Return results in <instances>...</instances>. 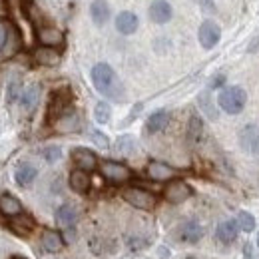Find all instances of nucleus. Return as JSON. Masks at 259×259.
Segmentation results:
<instances>
[{
  "label": "nucleus",
  "mask_w": 259,
  "mask_h": 259,
  "mask_svg": "<svg viewBox=\"0 0 259 259\" xmlns=\"http://www.w3.org/2000/svg\"><path fill=\"white\" fill-rule=\"evenodd\" d=\"M90 184H92V180H90L88 171L76 167V169L70 174V188H72L74 192H78V194H86V192L90 190Z\"/></svg>",
  "instance_id": "obj_18"
},
{
  "label": "nucleus",
  "mask_w": 259,
  "mask_h": 259,
  "mask_svg": "<svg viewBox=\"0 0 259 259\" xmlns=\"http://www.w3.org/2000/svg\"><path fill=\"white\" fill-rule=\"evenodd\" d=\"M10 229H12L16 235L24 237V235H28L34 229V222L30 218H26V215H16V220L10 222Z\"/></svg>",
  "instance_id": "obj_27"
},
{
  "label": "nucleus",
  "mask_w": 259,
  "mask_h": 259,
  "mask_svg": "<svg viewBox=\"0 0 259 259\" xmlns=\"http://www.w3.org/2000/svg\"><path fill=\"white\" fill-rule=\"evenodd\" d=\"M68 104H70V94H68V90H62V92L54 94V96H52V102H50V110H48V116L58 120V118L62 116L64 108H68Z\"/></svg>",
  "instance_id": "obj_23"
},
{
  "label": "nucleus",
  "mask_w": 259,
  "mask_h": 259,
  "mask_svg": "<svg viewBox=\"0 0 259 259\" xmlns=\"http://www.w3.org/2000/svg\"><path fill=\"white\" fill-rule=\"evenodd\" d=\"M197 38H199V44H201L205 50H209V48H213V46L220 42L222 30H220V26H218L215 22L205 20V22H201V26H199V30H197Z\"/></svg>",
  "instance_id": "obj_6"
},
{
  "label": "nucleus",
  "mask_w": 259,
  "mask_h": 259,
  "mask_svg": "<svg viewBox=\"0 0 259 259\" xmlns=\"http://www.w3.org/2000/svg\"><path fill=\"white\" fill-rule=\"evenodd\" d=\"M146 171H148V178L154 180V182H167L176 176V169L163 162H150Z\"/></svg>",
  "instance_id": "obj_9"
},
{
  "label": "nucleus",
  "mask_w": 259,
  "mask_h": 259,
  "mask_svg": "<svg viewBox=\"0 0 259 259\" xmlns=\"http://www.w3.org/2000/svg\"><path fill=\"white\" fill-rule=\"evenodd\" d=\"M90 136H92V140H94V144H96L98 148H102V150H106V148H108V138H106L102 132H98V130H90Z\"/></svg>",
  "instance_id": "obj_34"
},
{
  "label": "nucleus",
  "mask_w": 259,
  "mask_h": 259,
  "mask_svg": "<svg viewBox=\"0 0 259 259\" xmlns=\"http://www.w3.org/2000/svg\"><path fill=\"white\" fill-rule=\"evenodd\" d=\"M237 226L241 231H253L255 229V218L249 213V211H239L237 213Z\"/></svg>",
  "instance_id": "obj_31"
},
{
  "label": "nucleus",
  "mask_w": 259,
  "mask_h": 259,
  "mask_svg": "<svg viewBox=\"0 0 259 259\" xmlns=\"http://www.w3.org/2000/svg\"><path fill=\"white\" fill-rule=\"evenodd\" d=\"M257 247H259V235H257Z\"/></svg>",
  "instance_id": "obj_40"
},
{
  "label": "nucleus",
  "mask_w": 259,
  "mask_h": 259,
  "mask_svg": "<svg viewBox=\"0 0 259 259\" xmlns=\"http://www.w3.org/2000/svg\"><path fill=\"white\" fill-rule=\"evenodd\" d=\"M20 48H22V36H20L18 28L12 22H8L6 24V42H4V46L0 50V54L4 58H12L14 54H18Z\"/></svg>",
  "instance_id": "obj_7"
},
{
  "label": "nucleus",
  "mask_w": 259,
  "mask_h": 259,
  "mask_svg": "<svg viewBox=\"0 0 259 259\" xmlns=\"http://www.w3.org/2000/svg\"><path fill=\"white\" fill-rule=\"evenodd\" d=\"M201 235H203V229L195 220H188L180 226V239L186 243H197L201 239Z\"/></svg>",
  "instance_id": "obj_14"
},
{
  "label": "nucleus",
  "mask_w": 259,
  "mask_h": 259,
  "mask_svg": "<svg viewBox=\"0 0 259 259\" xmlns=\"http://www.w3.org/2000/svg\"><path fill=\"white\" fill-rule=\"evenodd\" d=\"M255 154H257V156H259V146H257V152H255Z\"/></svg>",
  "instance_id": "obj_39"
},
{
  "label": "nucleus",
  "mask_w": 259,
  "mask_h": 259,
  "mask_svg": "<svg viewBox=\"0 0 259 259\" xmlns=\"http://www.w3.org/2000/svg\"><path fill=\"white\" fill-rule=\"evenodd\" d=\"M42 247H44L46 251H50V253H56V251H60V249L64 247V239H62V235H60L58 231H54V229H44V231H42Z\"/></svg>",
  "instance_id": "obj_19"
},
{
  "label": "nucleus",
  "mask_w": 259,
  "mask_h": 259,
  "mask_svg": "<svg viewBox=\"0 0 259 259\" xmlns=\"http://www.w3.org/2000/svg\"><path fill=\"white\" fill-rule=\"evenodd\" d=\"M60 52L52 46H40L34 50V60L40 66H58L60 64Z\"/></svg>",
  "instance_id": "obj_11"
},
{
  "label": "nucleus",
  "mask_w": 259,
  "mask_h": 259,
  "mask_svg": "<svg viewBox=\"0 0 259 259\" xmlns=\"http://www.w3.org/2000/svg\"><path fill=\"white\" fill-rule=\"evenodd\" d=\"M94 118H96L98 124H108L110 118H112V108L108 102H98L96 108H94Z\"/></svg>",
  "instance_id": "obj_30"
},
{
  "label": "nucleus",
  "mask_w": 259,
  "mask_h": 259,
  "mask_svg": "<svg viewBox=\"0 0 259 259\" xmlns=\"http://www.w3.org/2000/svg\"><path fill=\"white\" fill-rule=\"evenodd\" d=\"M92 82L96 86L100 94H104L110 100H124V88L122 82L118 80L116 72L112 70V66L106 62H100L92 68Z\"/></svg>",
  "instance_id": "obj_1"
},
{
  "label": "nucleus",
  "mask_w": 259,
  "mask_h": 259,
  "mask_svg": "<svg viewBox=\"0 0 259 259\" xmlns=\"http://www.w3.org/2000/svg\"><path fill=\"white\" fill-rule=\"evenodd\" d=\"M116 148H118V152L120 154H132V150H134V140L130 138V136H122L120 140H118V144H116Z\"/></svg>",
  "instance_id": "obj_33"
},
{
  "label": "nucleus",
  "mask_w": 259,
  "mask_h": 259,
  "mask_svg": "<svg viewBox=\"0 0 259 259\" xmlns=\"http://www.w3.org/2000/svg\"><path fill=\"white\" fill-rule=\"evenodd\" d=\"M237 233H239V226H237V220H226L222 222L218 229H215V235L222 243H233L237 239Z\"/></svg>",
  "instance_id": "obj_15"
},
{
  "label": "nucleus",
  "mask_w": 259,
  "mask_h": 259,
  "mask_svg": "<svg viewBox=\"0 0 259 259\" xmlns=\"http://www.w3.org/2000/svg\"><path fill=\"white\" fill-rule=\"evenodd\" d=\"M201 136H203V122H201V118L192 116L190 118V126H188V138L192 142H199Z\"/></svg>",
  "instance_id": "obj_29"
},
{
  "label": "nucleus",
  "mask_w": 259,
  "mask_h": 259,
  "mask_svg": "<svg viewBox=\"0 0 259 259\" xmlns=\"http://www.w3.org/2000/svg\"><path fill=\"white\" fill-rule=\"evenodd\" d=\"M239 144L245 152H251L255 154L257 152V146H259V128L257 126H245V128L239 132Z\"/></svg>",
  "instance_id": "obj_10"
},
{
  "label": "nucleus",
  "mask_w": 259,
  "mask_h": 259,
  "mask_svg": "<svg viewBox=\"0 0 259 259\" xmlns=\"http://www.w3.org/2000/svg\"><path fill=\"white\" fill-rule=\"evenodd\" d=\"M199 106H203V112H205L209 118H215V112L211 110V100H209L207 94H201V96H199Z\"/></svg>",
  "instance_id": "obj_35"
},
{
  "label": "nucleus",
  "mask_w": 259,
  "mask_h": 259,
  "mask_svg": "<svg viewBox=\"0 0 259 259\" xmlns=\"http://www.w3.org/2000/svg\"><path fill=\"white\" fill-rule=\"evenodd\" d=\"M245 102H247V94L241 86H227L220 92V98H218L220 108L227 114H239L245 108Z\"/></svg>",
  "instance_id": "obj_2"
},
{
  "label": "nucleus",
  "mask_w": 259,
  "mask_h": 259,
  "mask_svg": "<svg viewBox=\"0 0 259 259\" xmlns=\"http://www.w3.org/2000/svg\"><path fill=\"white\" fill-rule=\"evenodd\" d=\"M20 96H22V82H20V78H12L6 86V102L14 104Z\"/></svg>",
  "instance_id": "obj_28"
},
{
  "label": "nucleus",
  "mask_w": 259,
  "mask_h": 259,
  "mask_svg": "<svg viewBox=\"0 0 259 259\" xmlns=\"http://www.w3.org/2000/svg\"><path fill=\"white\" fill-rule=\"evenodd\" d=\"M167 124H169V114H167L165 110H158V112H154V114L148 118L146 130H148L150 134H158V132H162Z\"/></svg>",
  "instance_id": "obj_26"
},
{
  "label": "nucleus",
  "mask_w": 259,
  "mask_h": 259,
  "mask_svg": "<svg viewBox=\"0 0 259 259\" xmlns=\"http://www.w3.org/2000/svg\"><path fill=\"white\" fill-rule=\"evenodd\" d=\"M90 16L94 20L96 26H104L110 18V6L106 0H94L92 6H90Z\"/></svg>",
  "instance_id": "obj_22"
},
{
  "label": "nucleus",
  "mask_w": 259,
  "mask_h": 259,
  "mask_svg": "<svg viewBox=\"0 0 259 259\" xmlns=\"http://www.w3.org/2000/svg\"><path fill=\"white\" fill-rule=\"evenodd\" d=\"M116 30L122 34H134L138 30V16L134 12H120L116 18Z\"/></svg>",
  "instance_id": "obj_21"
},
{
  "label": "nucleus",
  "mask_w": 259,
  "mask_h": 259,
  "mask_svg": "<svg viewBox=\"0 0 259 259\" xmlns=\"http://www.w3.org/2000/svg\"><path fill=\"white\" fill-rule=\"evenodd\" d=\"M72 160H74V163H76L80 169H84V171H94L98 167L96 154L90 152V150H86V148H76V150L72 152Z\"/></svg>",
  "instance_id": "obj_8"
},
{
  "label": "nucleus",
  "mask_w": 259,
  "mask_h": 259,
  "mask_svg": "<svg viewBox=\"0 0 259 259\" xmlns=\"http://www.w3.org/2000/svg\"><path fill=\"white\" fill-rule=\"evenodd\" d=\"M122 197H124V201L130 203L132 207H136V209H144V211L154 209L156 203H158L156 195L152 194V192H148V190H142V188H126L124 194H122Z\"/></svg>",
  "instance_id": "obj_3"
},
{
  "label": "nucleus",
  "mask_w": 259,
  "mask_h": 259,
  "mask_svg": "<svg viewBox=\"0 0 259 259\" xmlns=\"http://www.w3.org/2000/svg\"><path fill=\"white\" fill-rule=\"evenodd\" d=\"M192 194H194V190H192L186 182H182V180L169 182V184L165 186V190H163V197H165L169 203H182V201H186L188 197H192Z\"/></svg>",
  "instance_id": "obj_5"
},
{
  "label": "nucleus",
  "mask_w": 259,
  "mask_h": 259,
  "mask_svg": "<svg viewBox=\"0 0 259 259\" xmlns=\"http://www.w3.org/2000/svg\"><path fill=\"white\" fill-rule=\"evenodd\" d=\"M80 118H78V114H74V112H66L62 114L56 122H54V130L58 132V134H74V132H78L80 130Z\"/></svg>",
  "instance_id": "obj_12"
},
{
  "label": "nucleus",
  "mask_w": 259,
  "mask_h": 259,
  "mask_svg": "<svg viewBox=\"0 0 259 259\" xmlns=\"http://www.w3.org/2000/svg\"><path fill=\"white\" fill-rule=\"evenodd\" d=\"M100 171H102V176L106 180H110L114 184H124L132 178V171H130L128 165L118 162H104L100 165Z\"/></svg>",
  "instance_id": "obj_4"
},
{
  "label": "nucleus",
  "mask_w": 259,
  "mask_h": 259,
  "mask_svg": "<svg viewBox=\"0 0 259 259\" xmlns=\"http://www.w3.org/2000/svg\"><path fill=\"white\" fill-rule=\"evenodd\" d=\"M42 156H44V160L50 163L58 162L60 160V156H62V150L58 148V146H48V148H44L42 150Z\"/></svg>",
  "instance_id": "obj_32"
},
{
  "label": "nucleus",
  "mask_w": 259,
  "mask_h": 259,
  "mask_svg": "<svg viewBox=\"0 0 259 259\" xmlns=\"http://www.w3.org/2000/svg\"><path fill=\"white\" fill-rule=\"evenodd\" d=\"M38 100H40V86L38 84H30L28 88L22 90V96H20V104H22V110L24 112H34V108L38 106Z\"/></svg>",
  "instance_id": "obj_20"
},
{
  "label": "nucleus",
  "mask_w": 259,
  "mask_h": 259,
  "mask_svg": "<svg viewBox=\"0 0 259 259\" xmlns=\"http://www.w3.org/2000/svg\"><path fill=\"white\" fill-rule=\"evenodd\" d=\"M38 40H40L42 46L56 48V46H62L64 44V34L60 32L58 28H54V26H42L38 30Z\"/></svg>",
  "instance_id": "obj_13"
},
{
  "label": "nucleus",
  "mask_w": 259,
  "mask_h": 259,
  "mask_svg": "<svg viewBox=\"0 0 259 259\" xmlns=\"http://www.w3.org/2000/svg\"><path fill=\"white\" fill-rule=\"evenodd\" d=\"M0 211L8 218H16L22 213V203L10 194H4L0 197Z\"/></svg>",
  "instance_id": "obj_24"
},
{
  "label": "nucleus",
  "mask_w": 259,
  "mask_h": 259,
  "mask_svg": "<svg viewBox=\"0 0 259 259\" xmlns=\"http://www.w3.org/2000/svg\"><path fill=\"white\" fill-rule=\"evenodd\" d=\"M56 222H58V226L64 227V229H72V227L76 226V222H78V211H76V207L70 205V203L60 205L58 211H56Z\"/></svg>",
  "instance_id": "obj_16"
},
{
  "label": "nucleus",
  "mask_w": 259,
  "mask_h": 259,
  "mask_svg": "<svg viewBox=\"0 0 259 259\" xmlns=\"http://www.w3.org/2000/svg\"><path fill=\"white\" fill-rule=\"evenodd\" d=\"M224 84V76H220V78H213V82H211V88H215V86H222Z\"/></svg>",
  "instance_id": "obj_38"
},
{
  "label": "nucleus",
  "mask_w": 259,
  "mask_h": 259,
  "mask_svg": "<svg viewBox=\"0 0 259 259\" xmlns=\"http://www.w3.org/2000/svg\"><path fill=\"white\" fill-rule=\"evenodd\" d=\"M4 42H6V26H4V24H0V50H2Z\"/></svg>",
  "instance_id": "obj_37"
},
{
  "label": "nucleus",
  "mask_w": 259,
  "mask_h": 259,
  "mask_svg": "<svg viewBox=\"0 0 259 259\" xmlns=\"http://www.w3.org/2000/svg\"><path fill=\"white\" fill-rule=\"evenodd\" d=\"M150 18L156 24H165L171 18V6L165 0H156L150 6Z\"/></svg>",
  "instance_id": "obj_17"
},
{
  "label": "nucleus",
  "mask_w": 259,
  "mask_h": 259,
  "mask_svg": "<svg viewBox=\"0 0 259 259\" xmlns=\"http://www.w3.org/2000/svg\"><path fill=\"white\" fill-rule=\"evenodd\" d=\"M199 4H201V8H203L205 12H213V10H215L213 0H199Z\"/></svg>",
  "instance_id": "obj_36"
},
{
  "label": "nucleus",
  "mask_w": 259,
  "mask_h": 259,
  "mask_svg": "<svg viewBox=\"0 0 259 259\" xmlns=\"http://www.w3.org/2000/svg\"><path fill=\"white\" fill-rule=\"evenodd\" d=\"M36 174H38V169L32 163H20L14 171V180H16L18 186H30L36 180Z\"/></svg>",
  "instance_id": "obj_25"
}]
</instances>
